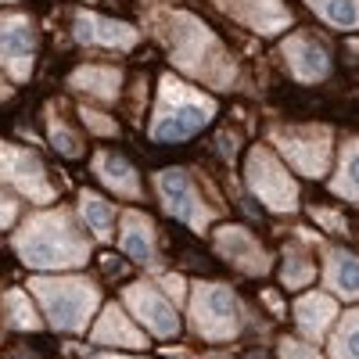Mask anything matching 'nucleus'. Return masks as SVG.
Instances as JSON below:
<instances>
[{
    "instance_id": "cd10ccee",
    "label": "nucleus",
    "mask_w": 359,
    "mask_h": 359,
    "mask_svg": "<svg viewBox=\"0 0 359 359\" xmlns=\"http://www.w3.org/2000/svg\"><path fill=\"white\" fill-rule=\"evenodd\" d=\"M47 130H50V144H54V151H62L65 158H79L83 155V144H79V137L57 118L54 111H50V123H47Z\"/></svg>"
},
{
    "instance_id": "2eb2a0df",
    "label": "nucleus",
    "mask_w": 359,
    "mask_h": 359,
    "mask_svg": "<svg viewBox=\"0 0 359 359\" xmlns=\"http://www.w3.org/2000/svg\"><path fill=\"white\" fill-rule=\"evenodd\" d=\"M284 62L298 83H320L331 76V54L309 33H298V36L284 40Z\"/></svg>"
},
{
    "instance_id": "f704fd0d",
    "label": "nucleus",
    "mask_w": 359,
    "mask_h": 359,
    "mask_svg": "<svg viewBox=\"0 0 359 359\" xmlns=\"http://www.w3.org/2000/svg\"><path fill=\"white\" fill-rule=\"evenodd\" d=\"M97 359H130V355H97Z\"/></svg>"
},
{
    "instance_id": "7ed1b4c3",
    "label": "nucleus",
    "mask_w": 359,
    "mask_h": 359,
    "mask_svg": "<svg viewBox=\"0 0 359 359\" xmlns=\"http://www.w3.org/2000/svg\"><path fill=\"white\" fill-rule=\"evenodd\" d=\"M212 115H216V101L208 94L180 83L176 76H162L158 79V101L151 111V140H158V144L187 140L198 130H205Z\"/></svg>"
},
{
    "instance_id": "39448f33",
    "label": "nucleus",
    "mask_w": 359,
    "mask_h": 359,
    "mask_svg": "<svg viewBox=\"0 0 359 359\" xmlns=\"http://www.w3.org/2000/svg\"><path fill=\"white\" fill-rule=\"evenodd\" d=\"M191 323L194 334L205 341H233L241 334V302L226 284H212V280H198L191 287Z\"/></svg>"
},
{
    "instance_id": "c85d7f7f",
    "label": "nucleus",
    "mask_w": 359,
    "mask_h": 359,
    "mask_svg": "<svg viewBox=\"0 0 359 359\" xmlns=\"http://www.w3.org/2000/svg\"><path fill=\"white\" fill-rule=\"evenodd\" d=\"M280 359H327L323 352H316L313 345L306 341H294V338H284L280 341Z\"/></svg>"
},
{
    "instance_id": "5701e85b",
    "label": "nucleus",
    "mask_w": 359,
    "mask_h": 359,
    "mask_svg": "<svg viewBox=\"0 0 359 359\" xmlns=\"http://www.w3.org/2000/svg\"><path fill=\"white\" fill-rule=\"evenodd\" d=\"M306 4L334 29H359V0H306Z\"/></svg>"
},
{
    "instance_id": "2f4dec72",
    "label": "nucleus",
    "mask_w": 359,
    "mask_h": 359,
    "mask_svg": "<svg viewBox=\"0 0 359 359\" xmlns=\"http://www.w3.org/2000/svg\"><path fill=\"white\" fill-rule=\"evenodd\" d=\"M313 219H316L323 230H331V233H345V230H348V223H345L341 216H334V212H327V208H313Z\"/></svg>"
},
{
    "instance_id": "4468645a",
    "label": "nucleus",
    "mask_w": 359,
    "mask_h": 359,
    "mask_svg": "<svg viewBox=\"0 0 359 359\" xmlns=\"http://www.w3.org/2000/svg\"><path fill=\"white\" fill-rule=\"evenodd\" d=\"M216 252L237 266V269H245V273L252 277H262L266 269H269V252L255 241V237L241 226H219L216 230Z\"/></svg>"
},
{
    "instance_id": "20e7f679",
    "label": "nucleus",
    "mask_w": 359,
    "mask_h": 359,
    "mask_svg": "<svg viewBox=\"0 0 359 359\" xmlns=\"http://www.w3.org/2000/svg\"><path fill=\"white\" fill-rule=\"evenodd\" d=\"M29 291L40 298V306L50 320V327L65 334H79L94 320V309L101 306V291L86 277H33Z\"/></svg>"
},
{
    "instance_id": "aec40b11",
    "label": "nucleus",
    "mask_w": 359,
    "mask_h": 359,
    "mask_svg": "<svg viewBox=\"0 0 359 359\" xmlns=\"http://www.w3.org/2000/svg\"><path fill=\"white\" fill-rule=\"evenodd\" d=\"M94 172H97V180H104L115 194H123V198H130V201L140 198V176H137V169H133L123 155L97 151V155H94Z\"/></svg>"
},
{
    "instance_id": "9b49d317",
    "label": "nucleus",
    "mask_w": 359,
    "mask_h": 359,
    "mask_svg": "<svg viewBox=\"0 0 359 359\" xmlns=\"http://www.w3.org/2000/svg\"><path fill=\"white\" fill-rule=\"evenodd\" d=\"M123 298H126L130 313H133L155 338H176V334H180V316H176V309H172V302H169V294H162V287L140 280V284H130V287L123 291Z\"/></svg>"
},
{
    "instance_id": "c756f323",
    "label": "nucleus",
    "mask_w": 359,
    "mask_h": 359,
    "mask_svg": "<svg viewBox=\"0 0 359 359\" xmlns=\"http://www.w3.org/2000/svg\"><path fill=\"white\" fill-rule=\"evenodd\" d=\"M79 115H83V123L94 130V133H101V137H115V133H118V126L111 123V118L101 115V111H94V108H83Z\"/></svg>"
},
{
    "instance_id": "f257e3e1",
    "label": "nucleus",
    "mask_w": 359,
    "mask_h": 359,
    "mask_svg": "<svg viewBox=\"0 0 359 359\" xmlns=\"http://www.w3.org/2000/svg\"><path fill=\"white\" fill-rule=\"evenodd\" d=\"M144 25L155 33V40L169 54V62L184 76L212 90H230L237 83L233 57L198 15L172 4H155V8H144Z\"/></svg>"
},
{
    "instance_id": "dca6fc26",
    "label": "nucleus",
    "mask_w": 359,
    "mask_h": 359,
    "mask_svg": "<svg viewBox=\"0 0 359 359\" xmlns=\"http://www.w3.org/2000/svg\"><path fill=\"white\" fill-rule=\"evenodd\" d=\"M118 248H123L133 262L147 266V269H158L162 259H158V248H155V226L144 212L130 208L123 212V226H118Z\"/></svg>"
},
{
    "instance_id": "473e14b6",
    "label": "nucleus",
    "mask_w": 359,
    "mask_h": 359,
    "mask_svg": "<svg viewBox=\"0 0 359 359\" xmlns=\"http://www.w3.org/2000/svg\"><path fill=\"white\" fill-rule=\"evenodd\" d=\"M162 287L169 291V298H184L187 280H184V277H176V273H165V277H162Z\"/></svg>"
},
{
    "instance_id": "0eeeda50",
    "label": "nucleus",
    "mask_w": 359,
    "mask_h": 359,
    "mask_svg": "<svg viewBox=\"0 0 359 359\" xmlns=\"http://www.w3.org/2000/svg\"><path fill=\"white\" fill-rule=\"evenodd\" d=\"M245 176H248V187L255 191V198L273 208V212H294L298 205V187L291 172L277 162L273 151H266V147H255L248 155V165H245Z\"/></svg>"
},
{
    "instance_id": "423d86ee",
    "label": "nucleus",
    "mask_w": 359,
    "mask_h": 359,
    "mask_svg": "<svg viewBox=\"0 0 359 359\" xmlns=\"http://www.w3.org/2000/svg\"><path fill=\"white\" fill-rule=\"evenodd\" d=\"M269 144L302 172V176H323L331 165V144L334 133L327 126H273L269 130Z\"/></svg>"
},
{
    "instance_id": "6ab92c4d",
    "label": "nucleus",
    "mask_w": 359,
    "mask_h": 359,
    "mask_svg": "<svg viewBox=\"0 0 359 359\" xmlns=\"http://www.w3.org/2000/svg\"><path fill=\"white\" fill-rule=\"evenodd\" d=\"M69 86L76 94H90L97 101H115L118 97V86H123V72L115 65H79L69 76Z\"/></svg>"
},
{
    "instance_id": "f3484780",
    "label": "nucleus",
    "mask_w": 359,
    "mask_h": 359,
    "mask_svg": "<svg viewBox=\"0 0 359 359\" xmlns=\"http://www.w3.org/2000/svg\"><path fill=\"white\" fill-rule=\"evenodd\" d=\"M338 320V306H334V298L331 294H302L294 302V323H298V331H302L306 338H323L327 331H331V323Z\"/></svg>"
},
{
    "instance_id": "72a5a7b5",
    "label": "nucleus",
    "mask_w": 359,
    "mask_h": 359,
    "mask_svg": "<svg viewBox=\"0 0 359 359\" xmlns=\"http://www.w3.org/2000/svg\"><path fill=\"white\" fill-rule=\"evenodd\" d=\"M8 97H11V86H8L4 76H0V101H8Z\"/></svg>"
},
{
    "instance_id": "1a4fd4ad",
    "label": "nucleus",
    "mask_w": 359,
    "mask_h": 359,
    "mask_svg": "<svg viewBox=\"0 0 359 359\" xmlns=\"http://www.w3.org/2000/svg\"><path fill=\"white\" fill-rule=\"evenodd\" d=\"M158 194H162V205L169 208V216H176L180 223H187L198 233H205L208 230V219L216 216V208H208L201 201V194L194 191V180L184 169L158 172Z\"/></svg>"
},
{
    "instance_id": "4be33fe9",
    "label": "nucleus",
    "mask_w": 359,
    "mask_h": 359,
    "mask_svg": "<svg viewBox=\"0 0 359 359\" xmlns=\"http://www.w3.org/2000/svg\"><path fill=\"white\" fill-rule=\"evenodd\" d=\"M331 191L345 201H359V137H348L341 147V165L331 180Z\"/></svg>"
},
{
    "instance_id": "a878e982",
    "label": "nucleus",
    "mask_w": 359,
    "mask_h": 359,
    "mask_svg": "<svg viewBox=\"0 0 359 359\" xmlns=\"http://www.w3.org/2000/svg\"><path fill=\"white\" fill-rule=\"evenodd\" d=\"M331 352L334 359H359V309H352L331 338Z\"/></svg>"
},
{
    "instance_id": "a211bd4d",
    "label": "nucleus",
    "mask_w": 359,
    "mask_h": 359,
    "mask_svg": "<svg viewBox=\"0 0 359 359\" xmlns=\"http://www.w3.org/2000/svg\"><path fill=\"white\" fill-rule=\"evenodd\" d=\"M90 338H94L97 345H115V348H144L147 345V338L130 323V316L118 309V306H108L101 313V320L94 323Z\"/></svg>"
},
{
    "instance_id": "6e6552de",
    "label": "nucleus",
    "mask_w": 359,
    "mask_h": 359,
    "mask_svg": "<svg viewBox=\"0 0 359 359\" xmlns=\"http://www.w3.org/2000/svg\"><path fill=\"white\" fill-rule=\"evenodd\" d=\"M0 180L11 184L15 191H22L36 205L54 201V184L47 180L43 162L33 151H25V147H18V144H8V140H0Z\"/></svg>"
},
{
    "instance_id": "b1692460",
    "label": "nucleus",
    "mask_w": 359,
    "mask_h": 359,
    "mask_svg": "<svg viewBox=\"0 0 359 359\" xmlns=\"http://www.w3.org/2000/svg\"><path fill=\"white\" fill-rule=\"evenodd\" d=\"M4 316H8V323L15 327V331H36V327H40L33 298H29L25 291H18V287H11L4 294Z\"/></svg>"
},
{
    "instance_id": "393cba45",
    "label": "nucleus",
    "mask_w": 359,
    "mask_h": 359,
    "mask_svg": "<svg viewBox=\"0 0 359 359\" xmlns=\"http://www.w3.org/2000/svg\"><path fill=\"white\" fill-rule=\"evenodd\" d=\"M79 212H83V219L90 223V230H94L101 241H108V237H111V223H115L111 205H108L104 198H97L94 191H83V194H79Z\"/></svg>"
},
{
    "instance_id": "f03ea898",
    "label": "nucleus",
    "mask_w": 359,
    "mask_h": 359,
    "mask_svg": "<svg viewBox=\"0 0 359 359\" xmlns=\"http://www.w3.org/2000/svg\"><path fill=\"white\" fill-rule=\"evenodd\" d=\"M15 252L33 269H76L90 259V237L65 208L36 212L15 233Z\"/></svg>"
},
{
    "instance_id": "bb28decb",
    "label": "nucleus",
    "mask_w": 359,
    "mask_h": 359,
    "mask_svg": "<svg viewBox=\"0 0 359 359\" xmlns=\"http://www.w3.org/2000/svg\"><path fill=\"white\" fill-rule=\"evenodd\" d=\"M313 277H316V269H313L309 255L287 248V255H284V284L287 287H306Z\"/></svg>"
},
{
    "instance_id": "ddd939ff",
    "label": "nucleus",
    "mask_w": 359,
    "mask_h": 359,
    "mask_svg": "<svg viewBox=\"0 0 359 359\" xmlns=\"http://www.w3.org/2000/svg\"><path fill=\"white\" fill-rule=\"evenodd\" d=\"M72 36L79 43H94V47H108V50H130L140 40V33H137L133 25L104 18V15H94V11H79L76 15Z\"/></svg>"
},
{
    "instance_id": "f8f14e48",
    "label": "nucleus",
    "mask_w": 359,
    "mask_h": 359,
    "mask_svg": "<svg viewBox=\"0 0 359 359\" xmlns=\"http://www.w3.org/2000/svg\"><path fill=\"white\" fill-rule=\"evenodd\" d=\"M216 8L259 36H277L291 25V11L284 8V0H216Z\"/></svg>"
},
{
    "instance_id": "c9c22d12",
    "label": "nucleus",
    "mask_w": 359,
    "mask_h": 359,
    "mask_svg": "<svg viewBox=\"0 0 359 359\" xmlns=\"http://www.w3.org/2000/svg\"><path fill=\"white\" fill-rule=\"evenodd\" d=\"M8 4H15V0H8Z\"/></svg>"
},
{
    "instance_id": "9d476101",
    "label": "nucleus",
    "mask_w": 359,
    "mask_h": 359,
    "mask_svg": "<svg viewBox=\"0 0 359 359\" xmlns=\"http://www.w3.org/2000/svg\"><path fill=\"white\" fill-rule=\"evenodd\" d=\"M36 57V25L25 15H0V65L15 83H25Z\"/></svg>"
},
{
    "instance_id": "7c9ffc66",
    "label": "nucleus",
    "mask_w": 359,
    "mask_h": 359,
    "mask_svg": "<svg viewBox=\"0 0 359 359\" xmlns=\"http://www.w3.org/2000/svg\"><path fill=\"white\" fill-rule=\"evenodd\" d=\"M15 219H18V201L0 187V230H8Z\"/></svg>"
},
{
    "instance_id": "412c9836",
    "label": "nucleus",
    "mask_w": 359,
    "mask_h": 359,
    "mask_svg": "<svg viewBox=\"0 0 359 359\" xmlns=\"http://www.w3.org/2000/svg\"><path fill=\"white\" fill-rule=\"evenodd\" d=\"M323 280L341 298H359V259L352 252L331 248L323 255Z\"/></svg>"
}]
</instances>
